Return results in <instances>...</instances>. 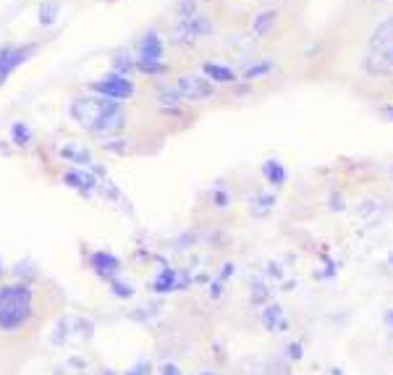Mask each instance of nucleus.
<instances>
[{
	"label": "nucleus",
	"mask_w": 393,
	"mask_h": 375,
	"mask_svg": "<svg viewBox=\"0 0 393 375\" xmlns=\"http://www.w3.org/2000/svg\"><path fill=\"white\" fill-rule=\"evenodd\" d=\"M118 108L116 100H108V97H100V95H92V97H76L71 100V119L79 123V126H84L89 132H100L102 121L108 119L113 110Z\"/></svg>",
	"instance_id": "2"
},
{
	"label": "nucleus",
	"mask_w": 393,
	"mask_h": 375,
	"mask_svg": "<svg viewBox=\"0 0 393 375\" xmlns=\"http://www.w3.org/2000/svg\"><path fill=\"white\" fill-rule=\"evenodd\" d=\"M364 71L370 76L393 74V16L372 32L364 50Z\"/></svg>",
	"instance_id": "1"
},
{
	"label": "nucleus",
	"mask_w": 393,
	"mask_h": 375,
	"mask_svg": "<svg viewBox=\"0 0 393 375\" xmlns=\"http://www.w3.org/2000/svg\"><path fill=\"white\" fill-rule=\"evenodd\" d=\"M265 171H267V176H270V179H273V176H276V181L283 179V171H281V165L278 163H267L265 165Z\"/></svg>",
	"instance_id": "17"
},
{
	"label": "nucleus",
	"mask_w": 393,
	"mask_h": 375,
	"mask_svg": "<svg viewBox=\"0 0 393 375\" xmlns=\"http://www.w3.org/2000/svg\"><path fill=\"white\" fill-rule=\"evenodd\" d=\"M134 69H136V60L131 58L129 53H118L116 58H113V71H116V74H131V71H134Z\"/></svg>",
	"instance_id": "12"
},
{
	"label": "nucleus",
	"mask_w": 393,
	"mask_h": 375,
	"mask_svg": "<svg viewBox=\"0 0 393 375\" xmlns=\"http://www.w3.org/2000/svg\"><path fill=\"white\" fill-rule=\"evenodd\" d=\"M58 14H60L58 0H45L43 5H40V11H37V16H40V24H43V27H53V24L58 21Z\"/></svg>",
	"instance_id": "10"
},
{
	"label": "nucleus",
	"mask_w": 393,
	"mask_h": 375,
	"mask_svg": "<svg viewBox=\"0 0 393 375\" xmlns=\"http://www.w3.org/2000/svg\"><path fill=\"white\" fill-rule=\"evenodd\" d=\"M273 71V63L270 60H262V63H257V66H249L247 71H244V76L247 79H257V76H265Z\"/></svg>",
	"instance_id": "13"
},
{
	"label": "nucleus",
	"mask_w": 393,
	"mask_h": 375,
	"mask_svg": "<svg viewBox=\"0 0 393 375\" xmlns=\"http://www.w3.org/2000/svg\"><path fill=\"white\" fill-rule=\"evenodd\" d=\"M207 34H213V21L210 19H204V16H187V19H181L178 24H176L174 29V43L178 45H191L194 40H200V37H207Z\"/></svg>",
	"instance_id": "4"
},
{
	"label": "nucleus",
	"mask_w": 393,
	"mask_h": 375,
	"mask_svg": "<svg viewBox=\"0 0 393 375\" xmlns=\"http://www.w3.org/2000/svg\"><path fill=\"white\" fill-rule=\"evenodd\" d=\"M11 134H14V139L19 142V145H27L32 139V132H29V126L27 123H14L11 126Z\"/></svg>",
	"instance_id": "14"
},
{
	"label": "nucleus",
	"mask_w": 393,
	"mask_h": 375,
	"mask_svg": "<svg viewBox=\"0 0 393 375\" xmlns=\"http://www.w3.org/2000/svg\"><path fill=\"white\" fill-rule=\"evenodd\" d=\"M383 113H385V116L393 121V106H385V110H383Z\"/></svg>",
	"instance_id": "18"
},
{
	"label": "nucleus",
	"mask_w": 393,
	"mask_h": 375,
	"mask_svg": "<svg viewBox=\"0 0 393 375\" xmlns=\"http://www.w3.org/2000/svg\"><path fill=\"white\" fill-rule=\"evenodd\" d=\"M89 90L95 92V95H100V97H108V100L121 103V100H131L134 92H136V87H134V82H131L129 76L116 74V71H113V74L102 76V79L89 82Z\"/></svg>",
	"instance_id": "3"
},
{
	"label": "nucleus",
	"mask_w": 393,
	"mask_h": 375,
	"mask_svg": "<svg viewBox=\"0 0 393 375\" xmlns=\"http://www.w3.org/2000/svg\"><path fill=\"white\" fill-rule=\"evenodd\" d=\"M202 74L207 76V82H213V84H228V82H233V79H236L233 69L223 66V63H218V60H204Z\"/></svg>",
	"instance_id": "9"
},
{
	"label": "nucleus",
	"mask_w": 393,
	"mask_h": 375,
	"mask_svg": "<svg viewBox=\"0 0 393 375\" xmlns=\"http://www.w3.org/2000/svg\"><path fill=\"white\" fill-rule=\"evenodd\" d=\"M174 92L181 97V100H191V103H197V100H207V97H213V95H215V84H213V82H207V79H200V76L184 74L174 82Z\"/></svg>",
	"instance_id": "5"
},
{
	"label": "nucleus",
	"mask_w": 393,
	"mask_h": 375,
	"mask_svg": "<svg viewBox=\"0 0 393 375\" xmlns=\"http://www.w3.org/2000/svg\"><path fill=\"white\" fill-rule=\"evenodd\" d=\"M27 302H29V294L24 289H5V291H0V320H5V323L19 320L21 313H24V307H27Z\"/></svg>",
	"instance_id": "6"
},
{
	"label": "nucleus",
	"mask_w": 393,
	"mask_h": 375,
	"mask_svg": "<svg viewBox=\"0 0 393 375\" xmlns=\"http://www.w3.org/2000/svg\"><path fill=\"white\" fill-rule=\"evenodd\" d=\"M34 53V47L27 45V47H14V45H3L0 47V84L14 74L19 66H24L29 56Z\"/></svg>",
	"instance_id": "7"
},
{
	"label": "nucleus",
	"mask_w": 393,
	"mask_h": 375,
	"mask_svg": "<svg viewBox=\"0 0 393 375\" xmlns=\"http://www.w3.org/2000/svg\"><path fill=\"white\" fill-rule=\"evenodd\" d=\"M163 53H165V43L155 29H150L139 40V60L136 63H163Z\"/></svg>",
	"instance_id": "8"
},
{
	"label": "nucleus",
	"mask_w": 393,
	"mask_h": 375,
	"mask_svg": "<svg viewBox=\"0 0 393 375\" xmlns=\"http://www.w3.org/2000/svg\"><path fill=\"white\" fill-rule=\"evenodd\" d=\"M176 11H178V16H181V19H187V16H194V14H197V3H194V0H178Z\"/></svg>",
	"instance_id": "16"
},
{
	"label": "nucleus",
	"mask_w": 393,
	"mask_h": 375,
	"mask_svg": "<svg viewBox=\"0 0 393 375\" xmlns=\"http://www.w3.org/2000/svg\"><path fill=\"white\" fill-rule=\"evenodd\" d=\"M273 24H276V11H262V14L254 16V21H252V34H254V37H265L267 32L273 29Z\"/></svg>",
	"instance_id": "11"
},
{
	"label": "nucleus",
	"mask_w": 393,
	"mask_h": 375,
	"mask_svg": "<svg viewBox=\"0 0 393 375\" xmlns=\"http://www.w3.org/2000/svg\"><path fill=\"white\" fill-rule=\"evenodd\" d=\"M60 155H66V158H73V160H89L87 150H82L79 145H66V147L60 150Z\"/></svg>",
	"instance_id": "15"
}]
</instances>
